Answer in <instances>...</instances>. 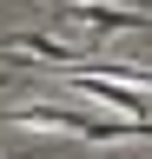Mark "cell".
Wrapping results in <instances>:
<instances>
[{
	"label": "cell",
	"mask_w": 152,
	"mask_h": 159,
	"mask_svg": "<svg viewBox=\"0 0 152 159\" xmlns=\"http://www.w3.org/2000/svg\"><path fill=\"white\" fill-rule=\"evenodd\" d=\"M73 13H80L93 33H145L152 27L145 7H106V0H73Z\"/></svg>",
	"instance_id": "cell-1"
},
{
	"label": "cell",
	"mask_w": 152,
	"mask_h": 159,
	"mask_svg": "<svg viewBox=\"0 0 152 159\" xmlns=\"http://www.w3.org/2000/svg\"><path fill=\"white\" fill-rule=\"evenodd\" d=\"M27 86H33L27 73H13V66H0V93H27Z\"/></svg>",
	"instance_id": "cell-2"
},
{
	"label": "cell",
	"mask_w": 152,
	"mask_h": 159,
	"mask_svg": "<svg viewBox=\"0 0 152 159\" xmlns=\"http://www.w3.org/2000/svg\"><path fill=\"white\" fill-rule=\"evenodd\" d=\"M0 60H7V53H0Z\"/></svg>",
	"instance_id": "cell-3"
},
{
	"label": "cell",
	"mask_w": 152,
	"mask_h": 159,
	"mask_svg": "<svg viewBox=\"0 0 152 159\" xmlns=\"http://www.w3.org/2000/svg\"><path fill=\"white\" fill-rule=\"evenodd\" d=\"M145 13H152V7H145Z\"/></svg>",
	"instance_id": "cell-4"
}]
</instances>
